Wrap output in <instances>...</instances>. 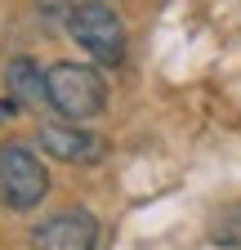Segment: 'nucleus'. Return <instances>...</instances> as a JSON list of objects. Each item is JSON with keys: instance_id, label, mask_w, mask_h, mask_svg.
I'll return each mask as SVG.
<instances>
[{"instance_id": "obj_1", "label": "nucleus", "mask_w": 241, "mask_h": 250, "mask_svg": "<svg viewBox=\"0 0 241 250\" xmlns=\"http://www.w3.org/2000/svg\"><path fill=\"white\" fill-rule=\"evenodd\" d=\"M45 85H49V103L72 116V121H85L103 112L107 103V85L94 67H85V62H54V67L45 72Z\"/></svg>"}, {"instance_id": "obj_7", "label": "nucleus", "mask_w": 241, "mask_h": 250, "mask_svg": "<svg viewBox=\"0 0 241 250\" xmlns=\"http://www.w3.org/2000/svg\"><path fill=\"white\" fill-rule=\"evenodd\" d=\"M210 237H215L219 246H241V210H228L215 219V228H210Z\"/></svg>"}, {"instance_id": "obj_8", "label": "nucleus", "mask_w": 241, "mask_h": 250, "mask_svg": "<svg viewBox=\"0 0 241 250\" xmlns=\"http://www.w3.org/2000/svg\"><path fill=\"white\" fill-rule=\"evenodd\" d=\"M14 107H18L14 99H5V103H0V121H9V116H14Z\"/></svg>"}, {"instance_id": "obj_3", "label": "nucleus", "mask_w": 241, "mask_h": 250, "mask_svg": "<svg viewBox=\"0 0 241 250\" xmlns=\"http://www.w3.org/2000/svg\"><path fill=\"white\" fill-rule=\"evenodd\" d=\"M67 18H72L67 31L76 36V45L85 54H94L99 62H120L125 58V27H120V18L107 5L89 0V5H76Z\"/></svg>"}, {"instance_id": "obj_2", "label": "nucleus", "mask_w": 241, "mask_h": 250, "mask_svg": "<svg viewBox=\"0 0 241 250\" xmlns=\"http://www.w3.org/2000/svg\"><path fill=\"white\" fill-rule=\"evenodd\" d=\"M45 188H49V174H45L40 156L27 143H5V147H0V192H5V201L14 210L40 206Z\"/></svg>"}, {"instance_id": "obj_6", "label": "nucleus", "mask_w": 241, "mask_h": 250, "mask_svg": "<svg viewBox=\"0 0 241 250\" xmlns=\"http://www.w3.org/2000/svg\"><path fill=\"white\" fill-rule=\"evenodd\" d=\"M5 81L14 89V103H49V85H45V76L32 58H14Z\"/></svg>"}, {"instance_id": "obj_5", "label": "nucleus", "mask_w": 241, "mask_h": 250, "mask_svg": "<svg viewBox=\"0 0 241 250\" xmlns=\"http://www.w3.org/2000/svg\"><path fill=\"white\" fill-rule=\"evenodd\" d=\"M40 152H49L54 161H67V166H94L103 161L107 143L99 134L80 130V125H40Z\"/></svg>"}, {"instance_id": "obj_4", "label": "nucleus", "mask_w": 241, "mask_h": 250, "mask_svg": "<svg viewBox=\"0 0 241 250\" xmlns=\"http://www.w3.org/2000/svg\"><path fill=\"white\" fill-rule=\"evenodd\" d=\"M94 241H99V224L85 210L49 214L45 224L32 232V246L36 250H94Z\"/></svg>"}]
</instances>
